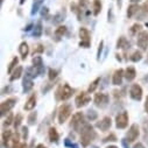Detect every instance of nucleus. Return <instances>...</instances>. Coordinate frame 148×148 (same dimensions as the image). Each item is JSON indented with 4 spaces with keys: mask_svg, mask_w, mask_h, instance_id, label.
I'll use <instances>...</instances> for the list:
<instances>
[{
    "mask_svg": "<svg viewBox=\"0 0 148 148\" xmlns=\"http://www.w3.org/2000/svg\"><path fill=\"white\" fill-rule=\"evenodd\" d=\"M19 134H14V136H12V148H18L20 146V142H19Z\"/></svg>",
    "mask_w": 148,
    "mask_h": 148,
    "instance_id": "nucleus-36",
    "label": "nucleus"
},
{
    "mask_svg": "<svg viewBox=\"0 0 148 148\" xmlns=\"http://www.w3.org/2000/svg\"><path fill=\"white\" fill-rule=\"evenodd\" d=\"M117 48L118 49H124L125 51L128 50L131 48V43L128 42V40L125 38V36H120L117 41Z\"/></svg>",
    "mask_w": 148,
    "mask_h": 148,
    "instance_id": "nucleus-17",
    "label": "nucleus"
},
{
    "mask_svg": "<svg viewBox=\"0 0 148 148\" xmlns=\"http://www.w3.org/2000/svg\"><path fill=\"white\" fill-rule=\"evenodd\" d=\"M136 77V71L133 66H128L126 70H125V78L128 81V82H132L134 78Z\"/></svg>",
    "mask_w": 148,
    "mask_h": 148,
    "instance_id": "nucleus-20",
    "label": "nucleus"
},
{
    "mask_svg": "<svg viewBox=\"0 0 148 148\" xmlns=\"http://www.w3.org/2000/svg\"><path fill=\"white\" fill-rule=\"evenodd\" d=\"M18 62H19V58L18 57H14L12 61H11V63H10V65H8V68H7V72L8 73H12L13 72V70L16 68V65H18Z\"/></svg>",
    "mask_w": 148,
    "mask_h": 148,
    "instance_id": "nucleus-30",
    "label": "nucleus"
},
{
    "mask_svg": "<svg viewBox=\"0 0 148 148\" xmlns=\"http://www.w3.org/2000/svg\"><path fill=\"white\" fill-rule=\"evenodd\" d=\"M79 38H81V42H79V47L83 48H89L90 43H91V38H90V33L85 27H81L79 28Z\"/></svg>",
    "mask_w": 148,
    "mask_h": 148,
    "instance_id": "nucleus-5",
    "label": "nucleus"
},
{
    "mask_svg": "<svg viewBox=\"0 0 148 148\" xmlns=\"http://www.w3.org/2000/svg\"><path fill=\"white\" fill-rule=\"evenodd\" d=\"M15 103H16L15 98H8V99L4 100L1 104H0V114L5 116L7 112H10V111L14 107Z\"/></svg>",
    "mask_w": 148,
    "mask_h": 148,
    "instance_id": "nucleus-7",
    "label": "nucleus"
},
{
    "mask_svg": "<svg viewBox=\"0 0 148 148\" xmlns=\"http://www.w3.org/2000/svg\"><path fill=\"white\" fill-rule=\"evenodd\" d=\"M23 3H25V0H20V4H21V5H22Z\"/></svg>",
    "mask_w": 148,
    "mask_h": 148,
    "instance_id": "nucleus-57",
    "label": "nucleus"
},
{
    "mask_svg": "<svg viewBox=\"0 0 148 148\" xmlns=\"http://www.w3.org/2000/svg\"><path fill=\"white\" fill-rule=\"evenodd\" d=\"M136 45L142 49V50H147L148 48V32L146 30H141L138 35V40H136Z\"/></svg>",
    "mask_w": 148,
    "mask_h": 148,
    "instance_id": "nucleus-10",
    "label": "nucleus"
},
{
    "mask_svg": "<svg viewBox=\"0 0 148 148\" xmlns=\"http://www.w3.org/2000/svg\"><path fill=\"white\" fill-rule=\"evenodd\" d=\"M112 18H113V16H112V8H110V10H108V22L113 20Z\"/></svg>",
    "mask_w": 148,
    "mask_h": 148,
    "instance_id": "nucleus-47",
    "label": "nucleus"
},
{
    "mask_svg": "<svg viewBox=\"0 0 148 148\" xmlns=\"http://www.w3.org/2000/svg\"><path fill=\"white\" fill-rule=\"evenodd\" d=\"M88 93H89V92H81V93L76 97L75 103H76V106H77L78 108L86 106V105L91 101V97H90Z\"/></svg>",
    "mask_w": 148,
    "mask_h": 148,
    "instance_id": "nucleus-9",
    "label": "nucleus"
},
{
    "mask_svg": "<svg viewBox=\"0 0 148 148\" xmlns=\"http://www.w3.org/2000/svg\"><path fill=\"white\" fill-rule=\"evenodd\" d=\"M45 0H34V3H33V7H32V14L34 15L35 13H38L40 7L42 6Z\"/></svg>",
    "mask_w": 148,
    "mask_h": 148,
    "instance_id": "nucleus-27",
    "label": "nucleus"
},
{
    "mask_svg": "<svg viewBox=\"0 0 148 148\" xmlns=\"http://www.w3.org/2000/svg\"><path fill=\"white\" fill-rule=\"evenodd\" d=\"M71 112H72V108H71V106L69 104L61 105L60 108H58V123L60 124L65 123L68 120V118L70 117Z\"/></svg>",
    "mask_w": 148,
    "mask_h": 148,
    "instance_id": "nucleus-4",
    "label": "nucleus"
},
{
    "mask_svg": "<svg viewBox=\"0 0 148 148\" xmlns=\"http://www.w3.org/2000/svg\"><path fill=\"white\" fill-rule=\"evenodd\" d=\"M133 148H146V147L143 146V143L138 142V143H135V145H134V147H133Z\"/></svg>",
    "mask_w": 148,
    "mask_h": 148,
    "instance_id": "nucleus-46",
    "label": "nucleus"
},
{
    "mask_svg": "<svg viewBox=\"0 0 148 148\" xmlns=\"http://www.w3.org/2000/svg\"><path fill=\"white\" fill-rule=\"evenodd\" d=\"M73 92H75V90H73L69 84H63V85L58 86L55 96H56L57 100H68L73 95Z\"/></svg>",
    "mask_w": 148,
    "mask_h": 148,
    "instance_id": "nucleus-2",
    "label": "nucleus"
},
{
    "mask_svg": "<svg viewBox=\"0 0 148 148\" xmlns=\"http://www.w3.org/2000/svg\"><path fill=\"white\" fill-rule=\"evenodd\" d=\"M103 47H104V41H100V43H99V46H98V51H97V60H98V61L100 60L101 51H103Z\"/></svg>",
    "mask_w": 148,
    "mask_h": 148,
    "instance_id": "nucleus-41",
    "label": "nucleus"
},
{
    "mask_svg": "<svg viewBox=\"0 0 148 148\" xmlns=\"http://www.w3.org/2000/svg\"><path fill=\"white\" fill-rule=\"evenodd\" d=\"M19 53L21 55V58L22 60H26V57L29 54V47H28L27 42H21L20 43V46H19Z\"/></svg>",
    "mask_w": 148,
    "mask_h": 148,
    "instance_id": "nucleus-19",
    "label": "nucleus"
},
{
    "mask_svg": "<svg viewBox=\"0 0 148 148\" xmlns=\"http://www.w3.org/2000/svg\"><path fill=\"white\" fill-rule=\"evenodd\" d=\"M99 82H100V77H97L93 82H91V84H90V86H89V89H88V92H89V93L93 92V91L97 89V86H98Z\"/></svg>",
    "mask_w": 148,
    "mask_h": 148,
    "instance_id": "nucleus-31",
    "label": "nucleus"
},
{
    "mask_svg": "<svg viewBox=\"0 0 148 148\" xmlns=\"http://www.w3.org/2000/svg\"><path fill=\"white\" fill-rule=\"evenodd\" d=\"M130 60H131L132 62H139V61H141V60H142V53L139 51V50L133 51V54L131 55Z\"/></svg>",
    "mask_w": 148,
    "mask_h": 148,
    "instance_id": "nucleus-29",
    "label": "nucleus"
},
{
    "mask_svg": "<svg viewBox=\"0 0 148 148\" xmlns=\"http://www.w3.org/2000/svg\"><path fill=\"white\" fill-rule=\"evenodd\" d=\"M92 8H93V15L97 16L101 12V3L100 0H93L92 3Z\"/></svg>",
    "mask_w": 148,
    "mask_h": 148,
    "instance_id": "nucleus-24",
    "label": "nucleus"
},
{
    "mask_svg": "<svg viewBox=\"0 0 148 148\" xmlns=\"http://www.w3.org/2000/svg\"><path fill=\"white\" fill-rule=\"evenodd\" d=\"M48 13H49V10H48L47 7H45V8H42V11H41V16H42V18H47V16H48Z\"/></svg>",
    "mask_w": 148,
    "mask_h": 148,
    "instance_id": "nucleus-44",
    "label": "nucleus"
},
{
    "mask_svg": "<svg viewBox=\"0 0 148 148\" xmlns=\"http://www.w3.org/2000/svg\"><path fill=\"white\" fill-rule=\"evenodd\" d=\"M143 11L146 12V13H148V3H146V4H143Z\"/></svg>",
    "mask_w": 148,
    "mask_h": 148,
    "instance_id": "nucleus-50",
    "label": "nucleus"
},
{
    "mask_svg": "<svg viewBox=\"0 0 148 148\" xmlns=\"http://www.w3.org/2000/svg\"><path fill=\"white\" fill-rule=\"evenodd\" d=\"M106 148H118L117 146H108V147H106Z\"/></svg>",
    "mask_w": 148,
    "mask_h": 148,
    "instance_id": "nucleus-56",
    "label": "nucleus"
},
{
    "mask_svg": "<svg viewBox=\"0 0 148 148\" xmlns=\"http://www.w3.org/2000/svg\"><path fill=\"white\" fill-rule=\"evenodd\" d=\"M22 138L26 140L27 138H28V127L27 126H22Z\"/></svg>",
    "mask_w": 148,
    "mask_h": 148,
    "instance_id": "nucleus-43",
    "label": "nucleus"
},
{
    "mask_svg": "<svg viewBox=\"0 0 148 148\" xmlns=\"http://www.w3.org/2000/svg\"><path fill=\"white\" fill-rule=\"evenodd\" d=\"M48 135H49V140L51 142H58V139H60V134L57 132V130L55 127H50L49 131H48Z\"/></svg>",
    "mask_w": 148,
    "mask_h": 148,
    "instance_id": "nucleus-23",
    "label": "nucleus"
},
{
    "mask_svg": "<svg viewBox=\"0 0 148 148\" xmlns=\"http://www.w3.org/2000/svg\"><path fill=\"white\" fill-rule=\"evenodd\" d=\"M86 123H84V114L82 112H77L72 116V119H71V124L70 126L75 128L76 132H81L82 128L85 126Z\"/></svg>",
    "mask_w": 148,
    "mask_h": 148,
    "instance_id": "nucleus-3",
    "label": "nucleus"
},
{
    "mask_svg": "<svg viewBox=\"0 0 148 148\" xmlns=\"http://www.w3.org/2000/svg\"><path fill=\"white\" fill-rule=\"evenodd\" d=\"M147 63H148V55H147Z\"/></svg>",
    "mask_w": 148,
    "mask_h": 148,
    "instance_id": "nucleus-59",
    "label": "nucleus"
},
{
    "mask_svg": "<svg viewBox=\"0 0 148 148\" xmlns=\"http://www.w3.org/2000/svg\"><path fill=\"white\" fill-rule=\"evenodd\" d=\"M22 71H23V68L22 66H16L14 70H13V72H12V76L10 77V81L11 82H14V81H16V79H19L20 77H21V75H22Z\"/></svg>",
    "mask_w": 148,
    "mask_h": 148,
    "instance_id": "nucleus-22",
    "label": "nucleus"
},
{
    "mask_svg": "<svg viewBox=\"0 0 148 148\" xmlns=\"http://www.w3.org/2000/svg\"><path fill=\"white\" fill-rule=\"evenodd\" d=\"M140 135V131H139V126L136 124H133L131 125L127 134H126V141L130 143V142H134Z\"/></svg>",
    "mask_w": 148,
    "mask_h": 148,
    "instance_id": "nucleus-8",
    "label": "nucleus"
},
{
    "mask_svg": "<svg viewBox=\"0 0 148 148\" xmlns=\"http://www.w3.org/2000/svg\"><path fill=\"white\" fill-rule=\"evenodd\" d=\"M131 3H139V1H141V0H130Z\"/></svg>",
    "mask_w": 148,
    "mask_h": 148,
    "instance_id": "nucleus-55",
    "label": "nucleus"
},
{
    "mask_svg": "<svg viewBox=\"0 0 148 148\" xmlns=\"http://www.w3.org/2000/svg\"><path fill=\"white\" fill-rule=\"evenodd\" d=\"M130 96L133 100L140 101L142 99V88L139 84H133L130 89Z\"/></svg>",
    "mask_w": 148,
    "mask_h": 148,
    "instance_id": "nucleus-11",
    "label": "nucleus"
},
{
    "mask_svg": "<svg viewBox=\"0 0 148 148\" xmlns=\"http://www.w3.org/2000/svg\"><path fill=\"white\" fill-rule=\"evenodd\" d=\"M117 6H118L119 10L121 8V6H123V0H117Z\"/></svg>",
    "mask_w": 148,
    "mask_h": 148,
    "instance_id": "nucleus-49",
    "label": "nucleus"
},
{
    "mask_svg": "<svg viewBox=\"0 0 148 148\" xmlns=\"http://www.w3.org/2000/svg\"><path fill=\"white\" fill-rule=\"evenodd\" d=\"M141 28H142V26L140 25V23H134L132 27H131V34L132 35H136V33L138 32H141Z\"/></svg>",
    "mask_w": 148,
    "mask_h": 148,
    "instance_id": "nucleus-34",
    "label": "nucleus"
},
{
    "mask_svg": "<svg viewBox=\"0 0 148 148\" xmlns=\"http://www.w3.org/2000/svg\"><path fill=\"white\" fill-rule=\"evenodd\" d=\"M96 138V132L93 126L90 124H85V126L81 131V143L83 147H88Z\"/></svg>",
    "mask_w": 148,
    "mask_h": 148,
    "instance_id": "nucleus-1",
    "label": "nucleus"
},
{
    "mask_svg": "<svg viewBox=\"0 0 148 148\" xmlns=\"http://www.w3.org/2000/svg\"><path fill=\"white\" fill-rule=\"evenodd\" d=\"M123 145H124V147H125V148H128V147H127V141H126V139H125V140H123Z\"/></svg>",
    "mask_w": 148,
    "mask_h": 148,
    "instance_id": "nucleus-54",
    "label": "nucleus"
},
{
    "mask_svg": "<svg viewBox=\"0 0 148 148\" xmlns=\"http://www.w3.org/2000/svg\"><path fill=\"white\" fill-rule=\"evenodd\" d=\"M127 125H128V113L126 111H123L121 113L117 114V117H116V126H117V128L124 130L127 127Z\"/></svg>",
    "mask_w": 148,
    "mask_h": 148,
    "instance_id": "nucleus-6",
    "label": "nucleus"
},
{
    "mask_svg": "<svg viewBox=\"0 0 148 148\" xmlns=\"http://www.w3.org/2000/svg\"><path fill=\"white\" fill-rule=\"evenodd\" d=\"M3 1H4V0H1V4H3Z\"/></svg>",
    "mask_w": 148,
    "mask_h": 148,
    "instance_id": "nucleus-60",
    "label": "nucleus"
},
{
    "mask_svg": "<svg viewBox=\"0 0 148 148\" xmlns=\"http://www.w3.org/2000/svg\"><path fill=\"white\" fill-rule=\"evenodd\" d=\"M12 136H13V134H12V132L10 130H7V131H5L3 133V145H4L5 148L10 147V142L12 140Z\"/></svg>",
    "mask_w": 148,
    "mask_h": 148,
    "instance_id": "nucleus-21",
    "label": "nucleus"
},
{
    "mask_svg": "<svg viewBox=\"0 0 148 148\" xmlns=\"http://www.w3.org/2000/svg\"><path fill=\"white\" fill-rule=\"evenodd\" d=\"M57 75H58L57 70H55V69H49V75H48L49 81H54V79L57 77Z\"/></svg>",
    "mask_w": 148,
    "mask_h": 148,
    "instance_id": "nucleus-39",
    "label": "nucleus"
},
{
    "mask_svg": "<svg viewBox=\"0 0 148 148\" xmlns=\"http://www.w3.org/2000/svg\"><path fill=\"white\" fill-rule=\"evenodd\" d=\"M111 125H112V120H111V118H110V117H104L100 121H98V123H97V127H98L100 131H103V132H105V131L110 130Z\"/></svg>",
    "mask_w": 148,
    "mask_h": 148,
    "instance_id": "nucleus-16",
    "label": "nucleus"
},
{
    "mask_svg": "<svg viewBox=\"0 0 148 148\" xmlns=\"http://www.w3.org/2000/svg\"><path fill=\"white\" fill-rule=\"evenodd\" d=\"M145 110H146V112L148 113V96L146 98V103H145Z\"/></svg>",
    "mask_w": 148,
    "mask_h": 148,
    "instance_id": "nucleus-48",
    "label": "nucleus"
},
{
    "mask_svg": "<svg viewBox=\"0 0 148 148\" xmlns=\"http://www.w3.org/2000/svg\"><path fill=\"white\" fill-rule=\"evenodd\" d=\"M36 118H38V113H36V112H32L28 116V124L29 125H34L35 121H36Z\"/></svg>",
    "mask_w": 148,
    "mask_h": 148,
    "instance_id": "nucleus-37",
    "label": "nucleus"
},
{
    "mask_svg": "<svg viewBox=\"0 0 148 148\" xmlns=\"http://www.w3.org/2000/svg\"><path fill=\"white\" fill-rule=\"evenodd\" d=\"M125 77V71L123 69H118L114 71L112 76V84L113 85H121L123 84V78Z\"/></svg>",
    "mask_w": 148,
    "mask_h": 148,
    "instance_id": "nucleus-14",
    "label": "nucleus"
},
{
    "mask_svg": "<svg viewBox=\"0 0 148 148\" xmlns=\"http://www.w3.org/2000/svg\"><path fill=\"white\" fill-rule=\"evenodd\" d=\"M65 33H66V27L65 26H60L55 30V38L57 40H60L61 38H63V36L65 35Z\"/></svg>",
    "mask_w": 148,
    "mask_h": 148,
    "instance_id": "nucleus-26",
    "label": "nucleus"
},
{
    "mask_svg": "<svg viewBox=\"0 0 148 148\" xmlns=\"http://www.w3.org/2000/svg\"><path fill=\"white\" fill-rule=\"evenodd\" d=\"M33 66L38 70L39 75H42L45 72V65H43V61H42L41 56H35L33 58Z\"/></svg>",
    "mask_w": 148,
    "mask_h": 148,
    "instance_id": "nucleus-15",
    "label": "nucleus"
},
{
    "mask_svg": "<svg viewBox=\"0 0 148 148\" xmlns=\"http://www.w3.org/2000/svg\"><path fill=\"white\" fill-rule=\"evenodd\" d=\"M21 123H22V114H16V117L14 118V128L15 130H18L19 127H20V125H21Z\"/></svg>",
    "mask_w": 148,
    "mask_h": 148,
    "instance_id": "nucleus-35",
    "label": "nucleus"
},
{
    "mask_svg": "<svg viewBox=\"0 0 148 148\" xmlns=\"http://www.w3.org/2000/svg\"><path fill=\"white\" fill-rule=\"evenodd\" d=\"M35 106H36V95L33 93V95H30V96L28 97V99H27V101H26L23 108H25L26 111H32Z\"/></svg>",
    "mask_w": 148,
    "mask_h": 148,
    "instance_id": "nucleus-18",
    "label": "nucleus"
},
{
    "mask_svg": "<svg viewBox=\"0 0 148 148\" xmlns=\"http://www.w3.org/2000/svg\"><path fill=\"white\" fill-rule=\"evenodd\" d=\"M42 32H43L42 25H41V22H38L35 25L34 29H33V36L34 38H40V36L42 35Z\"/></svg>",
    "mask_w": 148,
    "mask_h": 148,
    "instance_id": "nucleus-25",
    "label": "nucleus"
},
{
    "mask_svg": "<svg viewBox=\"0 0 148 148\" xmlns=\"http://www.w3.org/2000/svg\"><path fill=\"white\" fill-rule=\"evenodd\" d=\"M33 78H34L33 76H30L29 73H27V72H26L25 78H23V81H22V89H23V92H25V93L29 92V91L33 89V86H34Z\"/></svg>",
    "mask_w": 148,
    "mask_h": 148,
    "instance_id": "nucleus-13",
    "label": "nucleus"
},
{
    "mask_svg": "<svg viewBox=\"0 0 148 148\" xmlns=\"http://www.w3.org/2000/svg\"><path fill=\"white\" fill-rule=\"evenodd\" d=\"M86 117H88V119H89L90 121H95V120L98 118V114H97L96 111H93V110H89Z\"/></svg>",
    "mask_w": 148,
    "mask_h": 148,
    "instance_id": "nucleus-33",
    "label": "nucleus"
},
{
    "mask_svg": "<svg viewBox=\"0 0 148 148\" xmlns=\"http://www.w3.org/2000/svg\"><path fill=\"white\" fill-rule=\"evenodd\" d=\"M143 128H145V132H146V133H148V123L143 125Z\"/></svg>",
    "mask_w": 148,
    "mask_h": 148,
    "instance_id": "nucleus-51",
    "label": "nucleus"
},
{
    "mask_svg": "<svg viewBox=\"0 0 148 148\" xmlns=\"http://www.w3.org/2000/svg\"><path fill=\"white\" fill-rule=\"evenodd\" d=\"M118 139H117V136L113 134V133H111L108 136H106L104 140H103V142H108V141H117Z\"/></svg>",
    "mask_w": 148,
    "mask_h": 148,
    "instance_id": "nucleus-40",
    "label": "nucleus"
},
{
    "mask_svg": "<svg viewBox=\"0 0 148 148\" xmlns=\"http://www.w3.org/2000/svg\"><path fill=\"white\" fill-rule=\"evenodd\" d=\"M18 148H27V145L26 143H20V146Z\"/></svg>",
    "mask_w": 148,
    "mask_h": 148,
    "instance_id": "nucleus-53",
    "label": "nucleus"
},
{
    "mask_svg": "<svg viewBox=\"0 0 148 148\" xmlns=\"http://www.w3.org/2000/svg\"><path fill=\"white\" fill-rule=\"evenodd\" d=\"M36 148H47L45 145H42V143H39L38 146H36Z\"/></svg>",
    "mask_w": 148,
    "mask_h": 148,
    "instance_id": "nucleus-52",
    "label": "nucleus"
},
{
    "mask_svg": "<svg viewBox=\"0 0 148 148\" xmlns=\"http://www.w3.org/2000/svg\"><path fill=\"white\" fill-rule=\"evenodd\" d=\"M139 10H140V8H139L138 5H131V6L127 8V16H128V18H132L135 13L139 12Z\"/></svg>",
    "mask_w": 148,
    "mask_h": 148,
    "instance_id": "nucleus-28",
    "label": "nucleus"
},
{
    "mask_svg": "<svg viewBox=\"0 0 148 148\" xmlns=\"http://www.w3.org/2000/svg\"><path fill=\"white\" fill-rule=\"evenodd\" d=\"M14 116H13V113H8V116H7V118H6V120L4 121V126H10V125H12L13 123H14Z\"/></svg>",
    "mask_w": 148,
    "mask_h": 148,
    "instance_id": "nucleus-38",
    "label": "nucleus"
},
{
    "mask_svg": "<svg viewBox=\"0 0 148 148\" xmlns=\"http://www.w3.org/2000/svg\"><path fill=\"white\" fill-rule=\"evenodd\" d=\"M91 148H98V147H96V146H93V147H91Z\"/></svg>",
    "mask_w": 148,
    "mask_h": 148,
    "instance_id": "nucleus-58",
    "label": "nucleus"
},
{
    "mask_svg": "<svg viewBox=\"0 0 148 148\" xmlns=\"http://www.w3.org/2000/svg\"><path fill=\"white\" fill-rule=\"evenodd\" d=\"M64 18H65V12H60V13H57V14L54 16L53 22H54V23H60V22H62V21L64 20Z\"/></svg>",
    "mask_w": 148,
    "mask_h": 148,
    "instance_id": "nucleus-32",
    "label": "nucleus"
},
{
    "mask_svg": "<svg viewBox=\"0 0 148 148\" xmlns=\"http://www.w3.org/2000/svg\"><path fill=\"white\" fill-rule=\"evenodd\" d=\"M64 143H65V146H70L71 148H78V147H77L76 145H73V143H71V142H70V141H69L68 139L65 140V142H64Z\"/></svg>",
    "mask_w": 148,
    "mask_h": 148,
    "instance_id": "nucleus-45",
    "label": "nucleus"
},
{
    "mask_svg": "<svg viewBox=\"0 0 148 148\" xmlns=\"http://www.w3.org/2000/svg\"><path fill=\"white\" fill-rule=\"evenodd\" d=\"M43 50H45V47H43L42 45H38V46H36V48L34 49V55H35V54L43 53Z\"/></svg>",
    "mask_w": 148,
    "mask_h": 148,
    "instance_id": "nucleus-42",
    "label": "nucleus"
},
{
    "mask_svg": "<svg viewBox=\"0 0 148 148\" xmlns=\"http://www.w3.org/2000/svg\"><path fill=\"white\" fill-rule=\"evenodd\" d=\"M108 100H110L108 95L101 93V92L96 93V96H95V98H93V101H95V104H96L98 107H105V106L108 104Z\"/></svg>",
    "mask_w": 148,
    "mask_h": 148,
    "instance_id": "nucleus-12",
    "label": "nucleus"
}]
</instances>
